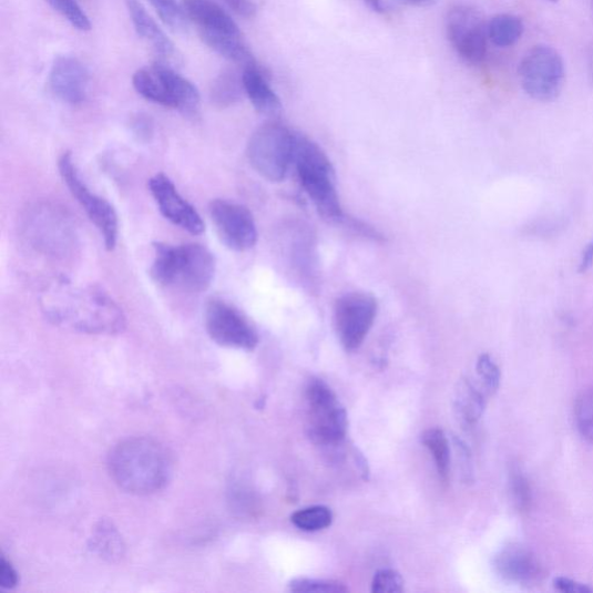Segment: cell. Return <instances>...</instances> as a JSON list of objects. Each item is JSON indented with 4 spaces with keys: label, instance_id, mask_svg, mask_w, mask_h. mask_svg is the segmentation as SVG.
I'll return each instance as SVG.
<instances>
[{
    "label": "cell",
    "instance_id": "obj_1",
    "mask_svg": "<svg viewBox=\"0 0 593 593\" xmlns=\"http://www.w3.org/2000/svg\"><path fill=\"white\" fill-rule=\"evenodd\" d=\"M43 314L54 325L90 335H116L125 329L121 307L100 288L59 282L42 298Z\"/></svg>",
    "mask_w": 593,
    "mask_h": 593
},
{
    "label": "cell",
    "instance_id": "obj_2",
    "mask_svg": "<svg viewBox=\"0 0 593 593\" xmlns=\"http://www.w3.org/2000/svg\"><path fill=\"white\" fill-rule=\"evenodd\" d=\"M109 471L122 491L145 497L167 485L173 474V460L168 450L153 438L131 437L110 452Z\"/></svg>",
    "mask_w": 593,
    "mask_h": 593
},
{
    "label": "cell",
    "instance_id": "obj_3",
    "mask_svg": "<svg viewBox=\"0 0 593 593\" xmlns=\"http://www.w3.org/2000/svg\"><path fill=\"white\" fill-rule=\"evenodd\" d=\"M150 269L152 279L162 287H176L188 293H202L212 286L216 274L214 254L198 244L153 245Z\"/></svg>",
    "mask_w": 593,
    "mask_h": 593
},
{
    "label": "cell",
    "instance_id": "obj_4",
    "mask_svg": "<svg viewBox=\"0 0 593 593\" xmlns=\"http://www.w3.org/2000/svg\"><path fill=\"white\" fill-rule=\"evenodd\" d=\"M304 192L326 219L342 222V205L335 171L326 152L313 140L295 133L294 162Z\"/></svg>",
    "mask_w": 593,
    "mask_h": 593
},
{
    "label": "cell",
    "instance_id": "obj_5",
    "mask_svg": "<svg viewBox=\"0 0 593 593\" xmlns=\"http://www.w3.org/2000/svg\"><path fill=\"white\" fill-rule=\"evenodd\" d=\"M295 133L276 121L262 125L247 145V159L257 174L272 183L286 178L294 162Z\"/></svg>",
    "mask_w": 593,
    "mask_h": 593
},
{
    "label": "cell",
    "instance_id": "obj_6",
    "mask_svg": "<svg viewBox=\"0 0 593 593\" xmlns=\"http://www.w3.org/2000/svg\"><path fill=\"white\" fill-rule=\"evenodd\" d=\"M309 434L317 443L335 446L345 440L348 416L337 395L321 379H313L306 389Z\"/></svg>",
    "mask_w": 593,
    "mask_h": 593
},
{
    "label": "cell",
    "instance_id": "obj_7",
    "mask_svg": "<svg viewBox=\"0 0 593 593\" xmlns=\"http://www.w3.org/2000/svg\"><path fill=\"white\" fill-rule=\"evenodd\" d=\"M519 75L523 90L532 99L553 101L560 95L564 85L565 71L562 57L550 45H534L521 61Z\"/></svg>",
    "mask_w": 593,
    "mask_h": 593
},
{
    "label": "cell",
    "instance_id": "obj_8",
    "mask_svg": "<svg viewBox=\"0 0 593 593\" xmlns=\"http://www.w3.org/2000/svg\"><path fill=\"white\" fill-rule=\"evenodd\" d=\"M205 329L221 347L253 351L259 345V335L252 323L234 304L213 298L205 305Z\"/></svg>",
    "mask_w": 593,
    "mask_h": 593
},
{
    "label": "cell",
    "instance_id": "obj_9",
    "mask_svg": "<svg viewBox=\"0 0 593 593\" xmlns=\"http://www.w3.org/2000/svg\"><path fill=\"white\" fill-rule=\"evenodd\" d=\"M377 315V298L368 293H348L335 301V330L347 351H355L364 345Z\"/></svg>",
    "mask_w": 593,
    "mask_h": 593
},
{
    "label": "cell",
    "instance_id": "obj_10",
    "mask_svg": "<svg viewBox=\"0 0 593 593\" xmlns=\"http://www.w3.org/2000/svg\"><path fill=\"white\" fill-rule=\"evenodd\" d=\"M59 170L70 193L82 205L91 222L99 229L106 248L113 251L119 238V219L113 205L88 188L76 171L70 152L62 154Z\"/></svg>",
    "mask_w": 593,
    "mask_h": 593
},
{
    "label": "cell",
    "instance_id": "obj_11",
    "mask_svg": "<svg viewBox=\"0 0 593 593\" xmlns=\"http://www.w3.org/2000/svg\"><path fill=\"white\" fill-rule=\"evenodd\" d=\"M209 212L216 234L227 248L246 252L256 245L259 235L255 219L246 206L227 200H215Z\"/></svg>",
    "mask_w": 593,
    "mask_h": 593
},
{
    "label": "cell",
    "instance_id": "obj_12",
    "mask_svg": "<svg viewBox=\"0 0 593 593\" xmlns=\"http://www.w3.org/2000/svg\"><path fill=\"white\" fill-rule=\"evenodd\" d=\"M448 38L458 55L470 64H480L487 54V24L472 8L457 6L447 18Z\"/></svg>",
    "mask_w": 593,
    "mask_h": 593
},
{
    "label": "cell",
    "instance_id": "obj_13",
    "mask_svg": "<svg viewBox=\"0 0 593 593\" xmlns=\"http://www.w3.org/2000/svg\"><path fill=\"white\" fill-rule=\"evenodd\" d=\"M149 188L163 216L174 225L200 236L205 226L194 206L177 192L171 178L163 173L150 178Z\"/></svg>",
    "mask_w": 593,
    "mask_h": 593
},
{
    "label": "cell",
    "instance_id": "obj_14",
    "mask_svg": "<svg viewBox=\"0 0 593 593\" xmlns=\"http://www.w3.org/2000/svg\"><path fill=\"white\" fill-rule=\"evenodd\" d=\"M89 80V71L80 60L60 57L51 67L49 88L63 102L76 105L86 98Z\"/></svg>",
    "mask_w": 593,
    "mask_h": 593
},
{
    "label": "cell",
    "instance_id": "obj_15",
    "mask_svg": "<svg viewBox=\"0 0 593 593\" xmlns=\"http://www.w3.org/2000/svg\"><path fill=\"white\" fill-rule=\"evenodd\" d=\"M497 572L507 581L518 584H536L545 577L544 565L536 555L519 544L504 548L495 558Z\"/></svg>",
    "mask_w": 593,
    "mask_h": 593
},
{
    "label": "cell",
    "instance_id": "obj_16",
    "mask_svg": "<svg viewBox=\"0 0 593 593\" xmlns=\"http://www.w3.org/2000/svg\"><path fill=\"white\" fill-rule=\"evenodd\" d=\"M184 10L200 32L242 34L234 19L214 0H184Z\"/></svg>",
    "mask_w": 593,
    "mask_h": 593
},
{
    "label": "cell",
    "instance_id": "obj_17",
    "mask_svg": "<svg viewBox=\"0 0 593 593\" xmlns=\"http://www.w3.org/2000/svg\"><path fill=\"white\" fill-rule=\"evenodd\" d=\"M159 74L171 101L172 110L194 114L200 106V92L185 76L170 67L157 63L152 67Z\"/></svg>",
    "mask_w": 593,
    "mask_h": 593
},
{
    "label": "cell",
    "instance_id": "obj_18",
    "mask_svg": "<svg viewBox=\"0 0 593 593\" xmlns=\"http://www.w3.org/2000/svg\"><path fill=\"white\" fill-rule=\"evenodd\" d=\"M243 80L245 93L257 112L270 117H275L280 113V100L269 86L259 67L244 69Z\"/></svg>",
    "mask_w": 593,
    "mask_h": 593
},
{
    "label": "cell",
    "instance_id": "obj_19",
    "mask_svg": "<svg viewBox=\"0 0 593 593\" xmlns=\"http://www.w3.org/2000/svg\"><path fill=\"white\" fill-rule=\"evenodd\" d=\"M124 3L137 34L146 40L162 57H172L174 54L172 41L146 12L140 0H124Z\"/></svg>",
    "mask_w": 593,
    "mask_h": 593
},
{
    "label": "cell",
    "instance_id": "obj_20",
    "mask_svg": "<svg viewBox=\"0 0 593 593\" xmlns=\"http://www.w3.org/2000/svg\"><path fill=\"white\" fill-rule=\"evenodd\" d=\"M200 37L206 45L228 61L243 65L244 69L257 67L242 34L200 32Z\"/></svg>",
    "mask_w": 593,
    "mask_h": 593
},
{
    "label": "cell",
    "instance_id": "obj_21",
    "mask_svg": "<svg viewBox=\"0 0 593 593\" xmlns=\"http://www.w3.org/2000/svg\"><path fill=\"white\" fill-rule=\"evenodd\" d=\"M289 263L295 267L298 275L307 279V285H311L316 270V248L313 235L303 226H298L289 242Z\"/></svg>",
    "mask_w": 593,
    "mask_h": 593
},
{
    "label": "cell",
    "instance_id": "obj_22",
    "mask_svg": "<svg viewBox=\"0 0 593 593\" xmlns=\"http://www.w3.org/2000/svg\"><path fill=\"white\" fill-rule=\"evenodd\" d=\"M487 396L482 386H478L470 379L462 380L459 384L456 397V410L463 423L472 426L479 421L483 415Z\"/></svg>",
    "mask_w": 593,
    "mask_h": 593
},
{
    "label": "cell",
    "instance_id": "obj_23",
    "mask_svg": "<svg viewBox=\"0 0 593 593\" xmlns=\"http://www.w3.org/2000/svg\"><path fill=\"white\" fill-rule=\"evenodd\" d=\"M245 93L243 74L236 70H225L216 79L212 88V101L219 109L236 105Z\"/></svg>",
    "mask_w": 593,
    "mask_h": 593
},
{
    "label": "cell",
    "instance_id": "obj_24",
    "mask_svg": "<svg viewBox=\"0 0 593 593\" xmlns=\"http://www.w3.org/2000/svg\"><path fill=\"white\" fill-rule=\"evenodd\" d=\"M488 39L500 48H509L518 43L524 34L521 18L512 14H498L487 24Z\"/></svg>",
    "mask_w": 593,
    "mask_h": 593
},
{
    "label": "cell",
    "instance_id": "obj_25",
    "mask_svg": "<svg viewBox=\"0 0 593 593\" xmlns=\"http://www.w3.org/2000/svg\"><path fill=\"white\" fill-rule=\"evenodd\" d=\"M91 549L101 558L117 561L124 555L123 539L110 521H101L93 531Z\"/></svg>",
    "mask_w": 593,
    "mask_h": 593
},
{
    "label": "cell",
    "instance_id": "obj_26",
    "mask_svg": "<svg viewBox=\"0 0 593 593\" xmlns=\"http://www.w3.org/2000/svg\"><path fill=\"white\" fill-rule=\"evenodd\" d=\"M133 85L144 99L163 108L172 109L166 90L159 74L152 68L136 71L133 76Z\"/></svg>",
    "mask_w": 593,
    "mask_h": 593
},
{
    "label": "cell",
    "instance_id": "obj_27",
    "mask_svg": "<svg viewBox=\"0 0 593 593\" xmlns=\"http://www.w3.org/2000/svg\"><path fill=\"white\" fill-rule=\"evenodd\" d=\"M422 443L433 457L438 474L447 481L450 472V444L444 431L431 428L422 433Z\"/></svg>",
    "mask_w": 593,
    "mask_h": 593
},
{
    "label": "cell",
    "instance_id": "obj_28",
    "mask_svg": "<svg viewBox=\"0 0 593 593\" xmlns=\"http://www.w3.org/2000/svg\"><path fill=\"white\" fill-rule=\"evenodd\" d=\"M292 522L301 531H321L330 526L333 513L330 509L323 505L308 507L296 511L292 515Z\"/></svg>",
    "mask_w": 593,
    "mask_h": 593
},
{
    "label": "cell",
    "instance_id": "obj_29",
    "mask_svg": "<svg viewBox=\"0 0 593 593\" xmlns=\"http://www.w3.org/2000/svg\"><path fill=\"white\" fill-rule=\"evenodd\" d=\"M58 11L74 29L82 32L91 30V21L76 0H45Z\"/></svg>",
    "mask_w": 593,
    "mask_h": 593
},
{
    "label": "cell",
    "instance_id": "obj_30",
    "mask_svg": "<svg viewBox=\"0 0 593 593\" xmlns=\"http://www.w3.org/2000/svg\"><path fill=\"white\" fill-rule=\"evenodd\" d=\"M510 489L515 508L522 513L532 507V488L521 468L513 467L510 474Z\"/></svg>",
    "mask_w": 593,
    "mask_h": 593
},
{
    "label": "cell",
    "instance_id": "obj_31",
    "mask_svg": "<svg viewBox=\"0 0 593 593\" xmlns=\"http://www.w3.org/2000/svg\"><path fill=\"white\" fill-rule=\"evenodd\" d=\"M150 3L171 30L176 32L186 30L187 16L176 0H150Z\"/></svg>",
    "mask_w": 593,
    "mask_h": 593
},
{
    "label": "cell",
    "instance_id": "obj_32",
    "mask_svg": "<svg viewBox=\"0 0 593 593\" xmlns=\"http://www.w3.org/2000/svg\"><path fill=\"white\" fill-rule=\"evenodd\" d=\"M477 372L482 389L488 396H493L501 382V371L493 358L487 354L481 355L478 359Z\"/></svg>",
    "mask_w": 593,
    "mask_h": 593
},
{
    "label": "cell",
    "instance_id": "obj_33",
    "mask_svg": "<svg viewBox=\"0 0 593 593\" xmlns=\"http://www.w3.org/2000/svg\"><path fill=\"white\" fill-rule=\"evenodd\" d=\"M575 422L581 434L593 444V390L579 398L575 405Z\"/></svg>",
    "mask_w": 593,
    "mask_h": 593
},
{
    "label": "cell",
    "instance_id": "obj_34",
    "mask_svg": "<svg viewBox=\"0 0 593 593\" xmlns=\"http://www.w3.org/2000/svg\"><path fill=\"white\" fill-rule=\"evenodd\" d=\"M289 589L293 592H346L348 587L337 581H325L315 579H296L290 582Z\"/></svg>",
    "mask_w": 593,
    "mask_h": 593
},
{
    "label": "cell",
    "instance_id": "obj_35",
    "mask_svg": "<svg viewBox=\"0 0 593 593\" xmlns=\"http://www.w3.org/2000/svg\"><path fill=\"white\" fill-rule=\"evenodd\" d=\"M403 579L392 570L379 571L372 581V592L375 593H398L403 591Z\"/></svg>",
    "mask_w": 593,
    "mask_h": 593
},
{
    "label": "cell",
    "instance_id": "obj_36",
    "mask_svg": "<svg viewBox=\"0 0 593 593\" xmlns=\"http://www.w3.org/2000/svg\"><path fill=\"white\" fill-rule=\"evenodd\" d=\"M19 583V575L14 566L4 556L0 562V586L7 590L17 587Z\"/></svg>",
    "mask_w": 593,
    "mask_h": 593
},
{
    "label": "cell",
    "instance_id": "obj_37",
    "mask_svg": "<svg viewBox=\"0 0 593 593\" xmlns=\"http://www.w3.org/2000/svg\"><path fill=\"white\" fill-rule=\"evenodd\" d=\"M224 3L245 19H252L256 16V6L253 0H224Z\"/></svg>",
    "mask_w": 593,
    "mask_h": 593
},
{
    "label": "cell",
    "instance_id": "obj_38",
    "mask_svg": "<svg viewBox=\"0 0 593 593\" xmlns=\"http://www.w3.org/2000/svg\"><path fill=\"white\" fill-rule=\"evenodd\" d=\"M554 585L561 592L584 593V592L593 591V589L587 585H584L582 583H579L571 579H565V577H558L554 581Z\"/></svg>",
    "mask_w": 593,
    "mask_h": 593
},
{
    "label": "cell",
    "instance_id": "obj_39",
    "mask_svg": "<svg viewBox=\"0 0 593 593\" xmlns=\"http://www.w3.org/2000/svg\"><path fill=\"white\" fill-rule=\"evenodd\" d=\"M593 266V239L583 252L580 273H586Z\"/></svg>",
    "mask_w": 593,
    "mask_h": 593
},
{
    "label": "cell",
    "instance_id": "obj_40",
    "mask_svg": "<svg viewBox=\"0 0 593 593\" xmlns=\"http://www.w3.org/2000/svg\"><path fill=\"white\" fill-rule=\"evenodd\" d=\"M368 6L376 12H384L382 0H366Z\"/></svg>",
    "mask_w": 593,
    "mask_h": 593
},
{
    "label": "cell",
    "instance_id": "obj_41",
    "mask_svg": "<svg viewBox=\"0 0 593 593\" xmlns=\"http://www.w3.org/2000/svg\"><path fill=\"white\" fill-rule=\"evenodd\" d=\"M406 3L416 7H425L432 2V0H405Z\"/></svg>",
    "mask_w": 593,
    "mask_h": 593
},
{
    "label": "cell",
    "instance_id": "obj_42",
    "mask_svg": "<svg viewBox=\"0 0 593 593\" xmlns=\"http://www.w3.org/2000/svg\"><path fill=\"white\" fill-rule=\"evenodd\" d=\"M589 75L591 83L593 84V48L591 49L589 54Z\"/></svg>",
    "mask_w": 593,
    "mask_h": 593
},
{
    "label": "cell",
    "instance_id": "obj_43",
    "mask_svg": "<svg viewBox=\"0 0 593 593\" xmlns=\"http://www.w3.org/2000/svg\"><path fill=\"white\" fill-rule=\"evenodd\" d=\"M548 2H551V3H558L559 0H548Z\"/></svg>",
    "mask_w": 593,
    "mask_h": 593
}]
</instances>
